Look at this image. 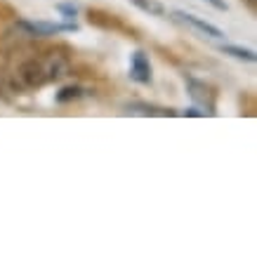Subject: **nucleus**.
<instances>
[{"label": "nucleus", "mask_w": 257, "mask_h": 257, "mask_svg": "<svg viewBox=\"0 0 257 257\" xmlns=\"http://www.w3.org/2000/svg\"><path fill=\"white\" fill-rule=\"evenodd\" d=\"M130 3L149 17H165L168 15V10H165V5L161 0H130Z\"/></svg>", "instance_id": "0eeeda50"}, {"label": "nucleus", "mask_w": 257, "mask_h": 257, "mask_svg": "<svg viewBox=\"0 0 257 257\" xmlns=\"http://www.w3.org/2000/svg\"><path fill=\"white\" fill-rule=\"evenodd\" d=\"M125 111H127V113H137V116H161V118H172L179 113V111L156 106V104H147V101H130V104L125 106Z\"/></svg>", "instance_id": "423d86ee"}, {"label": "nucleus", "mask_w": 257, "mask_h": 257, "mask_svg": "<svg viewBox=\"0 0 257 257\" xmlns=\"http://www.w3.org/2000/svg\"><path fill=\"white\" fill-rule=\"evenodd\" d=\"M17 29L26 31L33 38H47V36H57V33H73L78 31V24H50V22H29V19H22L17 22Z\"/></svg>", "instance_id": "f03ea898"}, {"label": "nucleus", "mask_w": 257, "mask_h": 257, "mask_svg": "<svg viewBox=\"0 0 257 257\" xmlns=\"http://www.w3.org/2000/svg\"><path fill=\"white\" fill-rule=\"evenodd\" d=\"M172 17L177 19V22L182 24H187V26H191L194 31L203 33V36H208V38H224V31L222 29H217L215 24L210 22H205V19H201V17H196V15H189V12H182V10H177V12H172Z\"/></svg>", "instance_id": "20e7f679"}, {"label": "nucleus", "mask_w": 257, "mask_h": 257, "mask_svg": "<svg viewBox=\"0 0 257 257\" xmlns=\"http://www.w3.org/2000/svg\"><path fill=\"white\" fill-rule=\"evenodd\" d=\"M187 92L191 94V99L203 106L205 111V116H215L217 111H215V90H212L208 83H203V80H196V78H187Z\"/></svg>", "instance_id": "7ed1b4c3"}, {"label": "nucleus", "mask_w": 257, "mask_h": 257, "mask_svg": "<svg viewBox=\"0 0 257 257\" xmlns=\"http://www.w3.org/2000/svg\"><path fill=\"white\" fill-rule=\"evenodd\" d=\"M243 3L248 5V10H250V12H255V10H257V0H243Z\"/></svg>", "instance_id": "ddd939ff"}, {"label": "nucleus", "mask_w": 257, "mask_h": 257, "mask_svg": "<svg viewBox=\"0 0 257 257\" xmlns=\"http://www.w3.org/2000/svg\"><path fill=\"white\" fill-rule=\"evenodd\" d=\"M224 55L234 57V59H241V62H255L257 55L252 52V50H245V47H238V45H222L219 47Z\"/></svg>", "instance_id": "1a4fd4ad"}, {"label": "nucleus", "mask_w": 257, "mask_h": 257, "mask_svg": "<svg viewBox=\"0 0 257 257\" xmlns=\"http://www.w3.org/2000/svg\"><path fill=\"white\" fill-rule=\"evenodd\" d=\"M69 73V57L59 50H50L40 57H31L19 66V78L26 87H43Z\"/></svg>", "instance_id": "f257e3e1"}, {"label": "nucleus", "mask_w": 257, "mask_h": 257, "mask_svg": "<svg viewBox=\"0 0 257 257\" xmlns=\"http://www.w3.org/2000/svg\"><path fill=\"white\" fill-rule=\"evenodd\" d=\"M203 3L212 5V8L219 10V12H226V10H229V3H226V0H203Z\"/></svg>", "instance_id": "f8f14e48"}, {"label": "nucleus", "mask_w": 257, "mask_h": 257, "mask_svg": "<svg viewBox=\"0 0 257 257\" xmlns=\"http://www.w3.org/2000/svg\"><path fill=\"white\" fill-rule=\"evenodd\" d=\"M182 116H189V118H205V111L201 109H196V106H191V109H184V111H179Z\"/></svg>", "instance_id": "9b49d317"}, {"label": "nucleus", "mask_w": 257, "mask_h": 257, "mask_svg": "<svg viewBox=\"0 0 257 257\" xmlns=\"http://www.w3.org/2000/svg\"><path fill=\"white\" fill-rule=\"evenodd\" d=\"M57 12H59L64 19H76L78 8H76V5H71V3H59V5H57Z\"/></svg>", "instance_id": "9d476101"}, {"label": "nucleus", "mask_w": 257, "mask_h": 257, "mask_svg": "<svg viewBox=\"0 0 257 257\" xmlns=\"http://www.w3.org/2000/svg\"><path fill=\"white\" fill-rule=\"evenodd\" d=\"M83 94H87L85 87H80V85H66V87H62V90L55 94V99H57V104H69V101L80 99Z\"/></svg>", "instance_id": "6e6552de"}, {"label": "nucleus", "mask_w": 257, "mask_h": 257, "mask_svg": "<svg viewBox=\"0 0 257 257\" xmlns=\"http://www.w3.org/2000/svg\"><path fill=\"white\" fill-rule=\"evenodd\" d=\"M130 78L140 85H151V64H149V55L144 50H135L130 57Z\"/></svg>", "instance_id": "39448f33"}]
</instances>
